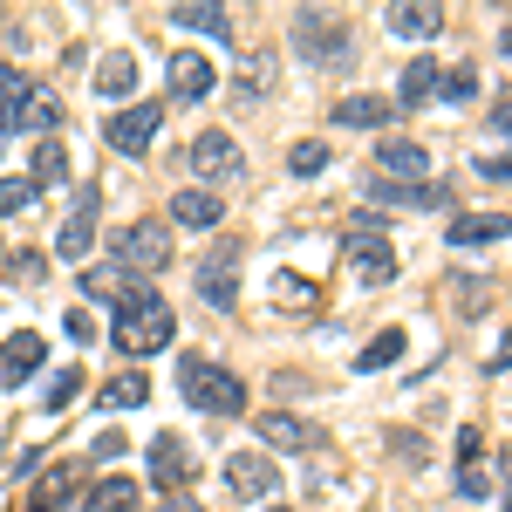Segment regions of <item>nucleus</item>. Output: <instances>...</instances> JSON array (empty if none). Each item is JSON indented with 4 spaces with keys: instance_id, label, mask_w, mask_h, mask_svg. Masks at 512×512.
I'll return each instance as SVG.
<instances>
[{
    "instance_id": "f257e3e1",
    "label": "nucleus",
    "mask_w": 512,
    "mask_h": 512,
    "mask_svg": "<svg viewBox=\"0 0 512 512\" xmlns=\"http://www.w3.org/2000/svg\"><path fill=\"white\" fill-rule=\"evenodd\" d=\"M171 335H178V321L164 308V294L158 287H130V301L117 308L110 342H117L123 355H158V349H171Z\"/></svg>"
},
{
    "instance_id": "f03ea898",
    "label": "nucleus",
    "mask_w": 512,
    "mask_h": 512,
    "mask_svg": "<svg viewBox=\"0 0 512 512\" xmlns=\"http://www.w3.org/2000/svg\"><path fill=\"white\" fill-rule=\"evenodd\" d=\"M178 390H185V403L205 410V417H239V410H246V383H239L233 369L205 362V355H185V362H178Z\"/></svg>"
},
{
    "instance_id": "7ed1b4c3",
    "label": "nucleus",
    "mask_w": 512,
    "mask_h": 512,
    "mask_svg": "<svg viewBox=\"0 0 512 512\" xmlns=\"http://www.w3.org/2000/svg\"><path fill=\"white\" fill-rule=\"evenodd\" d=\"M110 267H117L123 280H151L171 267V226H158V219H130V226H117V239H110Z\"/></svg>"
},
{
    "instance_id": "20e7f679",
    "label": "nucleus",
    "mask_w": 512,
    "mask_h": 512,
    "mask_svg": "<svg viewBox=\"0 0 512 512\" xmlns=\"http://www.w3.org/2000/svg\"><path fill=\"white\" fill-rule=\"evenodd\" d=\"M342 253H349V274L362 287H390L396 280V253H390V239H383V212H355Z\"/></svg>"
},
{
    "instance_id": "39448f33",
    "label": "nucleus",
    "mask_w": 512,
    "mask_h": 512,
    "mask_svg": "<svg viewBox=\"0 0 512 512\" xmlns=\"http://www.w3.org/2000/svg\"><path fill=\"white\" fill-rule=\"evenodd\" d=\"M144 465H151V485H158V492L171 499V506H178V499H185V492L198 485V458H192V444H185V437H171V431H158V437H151Z\"/></svg>"
},
{
    "instance_id": "423d86ee",
    "label": "nucleus",
    "mask_w": 512,
    "mask_h": 512,
    "mask_svg": "<svg viewBox=\"0 0 512 512\" xmlns=\"http://www.w3.org/2000/svg\"><path fill=\"white\" fill-rule=\"evenodd\" d=\"M294 41H301V55H308L315 69H342V55H349V21L308 7V14L294 21Z\"/></svg>"
},
{
    "instance_id": "0eeeda50",
    "label": "nucleus",
    "mask_w": 512,
    "mask_h": 512,
    "mask_svg": "<svg viewBox=\"0 0 512 512\" xmlns=\"http://www.w3.org/2000/svg\"><path fill=\"white\" fill-rule=\"evenodd\" d=\"M158 123H164V103H123L117 117H103V137H110V151H123V158H144L158 144Z\"/></svg>"
},
{
    "instance_id": "6e6552de",
    "label": "nucleus",
    "mask_w": 512,
    "mask_h": 512,
    "mask_svg": "<svg viewBox=\"0 0 512 512\" xmlns=\"http://www.w3.org/2000/svg\"><path fill=\"white\" fill-rule=\"evenodd\" d=\"M164 89H171V103H205V96L219 89V62L198 55V48H178V55L164 62Z\"/></svg>"
},
{
    "instance_id": "1a4fd4ad",
    "label": "nucleus",
    "mask_w": 512,
    "mask_h": 512,
    "mask_svg": "<svg viewBox=\"0 0 512 512\" xmlns=\"http://www.w3.org/2000/svg\"><path fill=\"white\" fill-rule=\"evenodd\" d=\"M192 171L205 185H233V178H246V151H239L226 130H198L192 137Z\"/></svg>"
},
{
    "instance_id": "9d476101",
    "label": "nucleus",
    "mask_w": 512,
    "mask_h": 512,
    "mask_svg": "<svg viewBox=\"0 0 512 512\" xmlns=\"http://www.w3.org/2000/svg\"><path fill=\"white\" fill-rule=\"evenodd\" d=\"M424 171H431V151L417 137H383L376 144V178L383 185H424Z\"/></svg>"
},
{
    "instance_id": "9b49d317",
    "label": "nucleus",
    "mask_w": 512,
    "mask_h": 512,
    "mask_svg": "<svg viewBox=\"0 0 512 512\" xmlns=\"http://www.w3.org/2000/svg\"><path fill=\"white\" fill-rule=\"evenodd\" d=\"M82 485H89V458H62V465H48V472L35 478V499H28V512H62V506L82 492Z\"/></svg>"
},
{
    "instance_id": "f8f14e48",
    "label": "nucleus",
    "mask_w": 512,
    "mask_h": 512,
    "mask_svg": "<svg viewBox=\"0 0 512 512\" xmlns=\"http://www.w3.org/2000/svg\"><path fill=\"white\" fill-rule=\"evenodd\" d=\"M233 260H239V239H219V246H212V260L198 267V301H205V308H233V301H239Z\"/></svg>"
},
{
    "instance_id": "ddd939ff",
    "label": "nucleus",
    "mask_w": 512,
    "mask_h": 512,
    "mask_svg": "<svg viewBox=\"0 0 512 512\" xmlns=\"http://www.w3.org/2000/svg\"><path fill=\"white\" fill-rule=\"evenodd\" d=\"M226 485H233L239 499H274V492H280V472H274V458L239 451V458H226Z\"/></svg>"
},
{
    "instance_id": "4468645a",
    "label": "nucleus",
    "mask_w": 512,
    "mask_h": 512,
    "mask_svg": "<svg viewBox=\"0 0 512 512\" xmlns=\"http://www.w3.org/2000/svg\"><path fill=\"white\" fill-rule=\"evenodd\" d=\"M89 239H96V185L76 198V212L62 219V233H55V253L62 260H89Z\"/></svg>"
},
{
    "instance_id": "2eb2a0df",
    "label": "nucleus",
    "mask_w": 512,
    "mask_h": 512,
    "mask_svg": "<svg viewBox=\"0 0 512 512\" xmlns=\"http://www.w3.org/2000/svg\"><path fill=\"white\" fill-rule=\"evenodd\" d=\"M41 362H48V349H41L35 328H28V335H7V349H0V383H7V390H21Z\"/></svg>"
},
{
    "instance_id": "dca6fc26",
    "label": "nucleus",
    "mask_w": 512,
    "mask_h": 512,
    "mask_svg": "<svg viewBox=\"0 0 512 512\" xmlns=\"http://www.w3.org/2000/svg\"><path fill=\"white\" fill-rule=\"evenodd\" d=\"M226 219V205H219V192H205V185H185V192L171 198V226H192V233H212Z\"/></svg>"
},
{
    "instance_id": "f3484780",
    "label": "nucleus",
    "mask_w": 512,
    "mask_h": 512,
    "mask_svg": "<svg viewBox=\"0 0 512 512\" xmlns=\"http://www.w3.org/2000/svg\"><path fill=\"white\" fill-rule=\"evenodd\" d=\"M55 123H62V103H55V89H41V82H28V96H21V117H14V130H28V137H55Z\"/></svg>"
},
{
    "instance_id": "a211bd4d",
    "label": "nucleus",
    "mask_w": 512,
    "mask_h": 512,
    "mask_svg": "<svg viewBox=\"0 0 512 512\" xmlns=\"http://www.w3.org/2000/svg\"><path fill=\"white\" fill-rule=\"evenodd\" d=\"M506 233H512L506 212H465L458 226H444V239H451V246H492V239H506Z\"/></svg>"
},
{
    "instance_id": "6ab92c4d",
    "label": "nucleus",
    "mask_w": 512,
    "mask_h": 512,
    "mask_svg": "<svg viewBox=\"0 0 512 512\" xmlns=\"http://www.w3.org/2000/svg\"><path fill=\"white\" fill-rule=\"evenodd\" d=\"M253 431L267 437V444H274V451H308V444H321V437L308 431V424H301V417H287V410H267V417H260V424H253Z\"/></svg>"
},
{
    "instance_id": "aec40b11",
    "label": "nucleus",
    "mask_w": 512,
    "mask_h": 512,
    "mask_svg": "<svg viewBox=\"0 0 512 512\" xmlns=\"http://www.w3.org/2000/svg\"><path fill=\"white\" fill-rule=\"evenodd\" d=\"M437 62L431 55H417V62H410V69H403V82H396V103H403V110H424V103H431L437 96Z\"/></svg>"
},
{
    "instance_id": "412c9836",
    "label": "nucleus",
    "mask_w": 512,
    "mask_h": 512,
    "mask_svg": "<svg viewBox=\"0 0 512 512\" xmlns=\"http://www.w3.org/2000/svg\"><path fill=\"white\" fill-rule=\"evenodd\" d=\"M62 178H69V151H62V137H41L35 158H28V185L48 192V185H62Z\"/></svg>"
},
{
    "instance_id": "4be33fe9",
    "label": "nucleus",
    "mask_w": 512,
    "mask_h": 512,
    "mask_svg": "<svg viewBox=\"0 0 512 512\" xmlns=\"http://www.w3.org/2000/svg\"><path fill=\"white\" fill-rule=\"evenodd\" d=\"M171 21L185 35H205V41H233V14L226 7H171Z\"/></svg>"
},
{
    "instance_id": "5701e85b",
    "label": "nucleus",
    "mask_w": 512,
    "mask_h": 512,
    "mask_svg": "<svg viewBox=\"0 0 512 512\" xmlns=\"http://www.w3.org/2000/svg\"><path fill=\"white\" fill-rule=\"evenodd\" d=\"M390 28L403 41H431V35H444V7H410L403 0V7H390Z\"/></svg>"
},
{
    "instance_id": "b1692460",
    "label": "nucleus",
    "mask_w": 512,
    "mask_h": 512,
    "mask_svg": "<svg viewBox=\"0 0 512 512\" xmlns=\"http://www.w3.org/2000/svg\"><path fill=\"white\" fill-rule=\"evenodd\" d=\"M130 287H144V280H123L117 267H82V294H89V301H110V308H123V301H130Z\"/></svg>"
},
{
    "instance_id": "393cba45",
    "label": "nucleus",
    "mask_w": 512,
    "mask_h": 512,
    "mask_svg": "<svg viewBox=\"0 0 512 512\" xmlns=\"http://www.w3.org/2000/svg\"><path fill=\"white\" fill-rule=\"evenodd\" d=\"M137 478H96L89 485V512H137Z\"/></svg>"
},
{
    "instance_id": "a878e982",
    "label": "nucleus",
    "mask_w": 512,
    "mask_h": 512,
    "mask_svg": "<svg viewBox=\"0 0 512 512\" xmlns=\"http://www.w3.org/2000/svg\"><path fill=\"white\" fill-rule=\"evenodd\" d=\"M335 123H349V130H383V123H390V103H383V96H342V103H335Z\"/></svg>"
},
{
    "instance_id": "bb28decb",
    "label": "nucleus",
    "mask_w": 512,
    "mask_h": 512,
    "mask_svg": "<svg viewBox=\"0 0 512 512\" xmlns=\"http://www.w3.org/2000/svg\"><path fill=\"white\" fill-rule=\"evenodd\" d=\"M144 396H151V376H137V369H123V376H110V383L96 390V403H103V410H137Z\"/></svg>"
},
{
    "instance_id": "cd10ccee",
    "label": "nucleus",
    "mask_w": 512,
    "mask_h": 512,
    "mask_svg": "<svg viewBox=\"0 0 512 512\" xmlns=\"http://www.w3.org/2000/svg\"><path fill=\"white\" fill-rule=\"evenodd\" d=\"M137 89V55H103V69H96V96H130Z\"/></svg>"
},
{
    "instance_id": "c85d7f7f",
    "label": "nucleus",
    "mask_w": 512,
    "mask_h": 512,
    "mask_svg": "<svg viewBox=\"0 0 512 512\" xmlns=\"http://www.w3.org/2000/svg\"><path fill=\"white\" fill-rule=\"evenodd\" d=\"M396 355H403V328H383L369 349H355V369H362V376H369V369H390Z\"/></svg>"
},
{
    "instance_id": "c756f323",
    "label": "nucleus",
    "mask_w": 512,
    "mask_h": 512,
    "mask_svg": "<svg viewBox=\"0 0 512 512\" xmlns=\"http://www.w3.org/2000/svg\"><path fill=\"white\" fill-rule=\"evenodd\" d=\"M21 96H28V76H21V69H0V137L21 117Z\"/></svg>"
},
{
    "instance_id": "7c9ffc66",
    "label": "nucleus",
    "mask_w": 512,
    "mask_h": 512,
    "mask_svg": "<svg viewBox=\"0 0 512 512\" xmlns=\"http://www.w3.org/2000/svg\"><path fill=\"white\" fill-rule=\"evenodd\" d=\"M35 185H28V171H21V178H0V219H14V212H28V205H35Z\"/></svg>"
},
{
    "instance_id": "2f4dec72",
    "label": "nucleus",
    "mask_w": 512,
    "mask_h": 512,
    "mask_svg": "<svg viewBox=\"0 0 512 512\" xmlns=\"http://www.w3.org/2000/svg\"><path fill=\"white\" fill-rule=\"evenodd\" d=\"M76 390H82V369H55V376H48V390H41V403H48V410H69Z\"/></svg>"
},
{
    "instance_id": "473e14b6",
    "label": "nucleus",
    "mask_w": 512,
    "mask_h": 512,
    "mask_svg": "<svg viewBox=\"0 0 512 512\" xmlns=\"http://www.w3.org/2000/svg\"><path fill=\"white\" fill-rule=\"evenodd\" d=\"M321 164H328V144H321V137H308V144H294V158H287V171H294V178H315Z\"/></svg>"
},
{
    "instance_id": "72a5a7b5",
    "label": "nucleus",
    "mask_w": 512,
    "mask_h": 512,
    "mask_svg": "<svg viewBox=\"0 0 512 512\" xmlns=\"http://www.w3.org/2000/svg\"><path fill=\"white\" fill-rule=\"evenodd\" d=\"M437 96H444V103H472V96H478V76H472V69H451V76L437 82Z\"/></svg>"
},
{
    "instance_id": "f704fd0d",
    "label": "nucleus",
    "mask_w": 512,
    "mask_h": 512,
    "mask_svg": "<svg viewBox=\"0 0 512 512\" xmlns=\"http://www.w3.org/2000/svg\"><path fill=\"white\" fill-rule=\"evenodd\" d=\"M274 301H280V308H301V301H315V287H301V274H280Z\"/></svg>"
},
{
    "instance_id": "c9c22d12",
    "label": "nucleus",
    "mask_w": 512,
    "mask_h": 512,
    "mask_svg": "<svg viewBox=\"0 0 512 512\" xmlns=\"http://www.w3.org/2000/svg\"><path fill=\"white\" fill-rule=\"evenodd\" d=\"M472 171L485 178V185H512V158H478Z\"/></svg>"
},
{
    "instance_id": "e433bc0d",
    "label": "nucleus",
    "mask_w": 512,
    "mask_h": 512,
    "mask_svg": "<svg viewBox=\"0 0 512 512\" xmlns=\"http://www.w3.org/2000/svg\"><path fill=\"white\" fill-rule=\"evenodd\" d=\"M41 267H48L41 253H14V260H7V274H14V280H41Z\"/></svg>"
},
{
    "instance_id": "4c0bfd02",
    "label": "nucleus",
    "mask_w": 512,
    "mask_h": 512,
    "mask_svg": "<svg viewBox=\"0 0 512 512\" xmlns=\"http://www.w3.org/2000/svg\"><path fill=\"white\" fill-rule=\"evenodd\" d=\"M458 492H465V499H485V465H465V472H458Z\"/></svg>"
},
{
    "instance_id": "58836bf2",
    "label": "nucleus",
    "mask_w": 512,
    "mask_h": 512,
    "mask_svg": "<svg viewBox=\"0 0 512 512\" xmlns=\"http://www.w3.org/2000/svg\"><path fill=\"white\" fill-rule=\"evenodd\" d=\"M492 369H512V335L499 342V349H492Z\"/></svg>"
},
{
    "instance_id": "ea45409f",
    "label": "nucleus",
    "mask_w": 512,
    "mask_h": 512,
    "mask_svg": "<svg viewBox=\"0 0 512 512\" xmlns=\"http://www.w3.org/2000/svg\"><path fill=\"white\" fill-rule=\"evenodd\" d=\"M492 123H499V130H506V137H512V103H506V110H499V117H492Z\"/></svg>"
},
{
    "instance_id": "a19ab883",
    "label": "nucleus",
    "mask_w": 512,
    "mask_h": 512,
    "mask_svg": "<svg viewBox=\"0 0 512 512\" xmlns=\"http://www.w3.org/2000/svg\"><path fill=\"white\" fill-rule=\"evenodd\" d=\"M499 48H506V62H512V28H506V35H499Z\"/></svg>"
},
{
    "instance_id": "79ce46f5",
    "label": "nucleus",
    "mask_w": 512,
    "mask_h": 512,
    "mask_svg": "<svg viewBox=\"0 0 512 512\" xmlns=\"http://www.w3.org/2000/svg\"><path fill=\"white\" fill-rule=\"evenodd\" d=\"M506 512H512V492H506Z\"/></svg>"
},
{
    "instance_id": "37998d69",
    "label": "nucleus",
    "mask_w": 512,
    "mask_h": 512,
    "mask_svg": "<svg viewBox=\"0 0 512 512\" xmlns=\"http://www.w3.org/2000/svg\"><path fill=\"white\" fill-rule=\"evenodd\" d=\"M274 512H287V506H274Z\"/></svg>"
}]
</instances>
